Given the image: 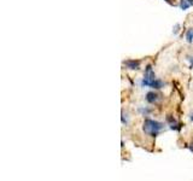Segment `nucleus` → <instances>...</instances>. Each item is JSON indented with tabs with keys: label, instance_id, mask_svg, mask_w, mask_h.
I'll use <instances>...</instances> for the list:
<instances>
[{
	"label": "nucleus",
	"instance_id": "423d86ee",
	"mask_svg": "<svg viewBox=\"0 0 193 181\" xmlns=\"http://www.w3.org/2000/svg\"><path fill=\"white\" fill-rule=\"evenodd\" d=\"M180 9L186 11L188 10L191 6H193V0H180Z\"/></svg>",
	"mask_w": 193,
	"mask_h": 181
},
{
	"label": "nucleus",
	"instance_id": "20e7f679",
	"mask_svg": "<svg viewBox=\"0 0 193 181\" xmlns=\"http://www.w3.org/2000/svg\"><path fill=\"white\" fill-rule=\"evenodd\" d=\"M145 99H146V101L150 103V104H156V103L159 100V94L156 93V92H149V93H146Z\"/></svg>",
	"mask_w": 193,
	"mask_h": 181
},
{
	"label": "nucleus",
	"instance_id": "ddd939ff",
	"mask_svg": "<svg viewBox=\"0 0 193 181\" xmlns=\"http://www.w3.org/2000/svg\"><path fill=\"white\" fill-rule=\"evenodd\" d=\"M190 118H191V121L193 122V112L191 113V115H190Z\"/></svg>",
	"mask_w": 193,
	"mask_h": 181
},
{
	"label": "nucleus",
	"instance_id": "6e6552de",
	"mask_svg": "<svg viewBox=\"0 0 193 181\" xmlns=\"http://www.w3.org/2000/svg\"><path fill=\"white\" fill-rule=\"evenodd\" d=\"M186 41L188 43H192L193 42V28H190L186 33Z\"/></svg>",
	"mask_w": 193,
	"mask_h": 181
},
{
	"label": "nucleus",
	"instance_id": "f257e3e1",
	"mask_svg": "<svg viewBox=\"0 0 193 181\" xmlns=\"http://www.w3.org/2000/svg\"><path fill=\"white\" fill-rule=\"evenodd\" d=\"M164 128V125L162 122H158V121H154V120H150V118H146L144 121V125H142V130L151 135V137H156L162 129Z\"/></svg>",
	"mask_w": 193,
	"mask_h": 181
},
{
	"label": "nucleus",
	"instance_id": "7ed1b4c3",
	"mask_svg": "<svg viewBox=\"0 0 193 181\" xmlns=\"http://www.w3.org/2000/svg\"><path fill=\"white\" fill-rule=\"evenodd\" d=\"M140 64H141V60L139 59H127L123 62L124 67L130 70H138L140 68Z\"/></svg>",
	"mask_w": 193,
	"mask_h": 181
},
{
	"label": "nucleus",
	"instance_id": "0eeeda50",
	"mask_svg": "<svg viewBox=\"0 0 193 181\" xmlns=\"http://www.w3.org/2000/svg\"><path fill=\"white\" fill-rule=\"evenodd\" d=\"M164 84H163V82L161 81V80H158V79H156L151 84V86H150V88H154V89H161L162 87H163Z\"/></svg>",
	"mask_w": 193,
	"mask_h": 181
},
{
	"label": "nucleus",
	"instance_id": "1a4fd4ad",
	"mask_svg": "<svg viewBox=\"0 0 193 181\" xmlns=\"http://www.w3.org/2000/svg\"><path fill=\"white\" fill-rule=\"evenodd\" d=\"M139 111L141 112L144 116H147V115L150 113V111H151V110H150V109H144V108H140V109H139Z\"/></svg>",
	"mask_w": 193,
	"mask_h": 181
},
{
	"label": "nucleus",
	"instance_id": "f8f14e48",
	"mask_svg": "<svg viewBox=\"0 0 193 181\" xmlns=\"http://www.w3.org/2000/svg\"><path fill=\"white\" fill-rule=\"evenodd\" d=\"M164 1H166V2H168V4H169V5H171V6H174V5H175V4H174V1H173V0H164Z\"/></svg>",
	"mask_w": 193,
	"mask_h": 181
},
{
	"label": "nucleus",
	"instance_id": "39448f33",
	"mask_svg": "<svg viewBox=\"0 0 193 181\" xmlns=\"http://www.w3.org/2000/svg\"><path fill=\"white\" fill-rule=\"evenodd\" d=\"M166 121H168V123H169V127L171 128V129H175V130H179L180 128V125L176 122V120L174 118V117H171V116H168L166 117Z\"/></svg>",
	"mask_w": 193,
	"mask_h": 181
},
{
	"label": "nucleus",
	"instance_id": "9b49d317",
	"mask_svg": "<svg viewBox=\"0 0 193 181\" xmlns=\"http://www.w3.org/2000/svg\"><path fill=\"white\" fill-rule=\"evenodd\" d=\"M179 30H180V24H175L173 33H174V34H178V33H179Z\"/></svg>",
	"mask_w": 193,
	"mask_h": 181
},
{
	"label": "nucleus",
	"instance_id": "f03ea898",
	"mask_svg": "<svg viewBox=\"0 0 193 181\" xmlns=\"http://www.w3.org/2000/svg\"><path fill=\"white\" fill-rule=\"evenodd\" d=\"M154 80H156V74L152 70L151 65H147L146 70H145V74H144V79L141 80V86L142 87H150Z\"/></svg>",
	"mask_w": 193,
	"mask_h": 181
},
{
	"label": "nucleus",
	"instance_id": "9d476101",
	"mask_svg": "<svg viewBox=\"0 0 193 181\" xmlns=\"http://www.w3.org/2000/svg\"><path fill=\"white\" fill-rule=\"evenodd\" d=\"M122 123L123 125H128V117H127V115H124V111H122Z\"/></svg>",
	"mask_w": 193,
	"mask_h": 181
}]
</instances>
